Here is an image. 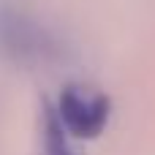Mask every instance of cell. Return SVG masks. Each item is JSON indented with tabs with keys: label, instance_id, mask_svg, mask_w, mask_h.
Masks as SVG:
<instances>
[{
	"label": "cell",
	"instance_id": "obj_1",
	"mask_svg": "<svg viewBox=\"0 0 155 155\" xmlns=\"http://www.w3.org/2000/svg\"><path fill=\"white\" fill-rule=\"evenodd\" d=\"M52 109L74 139H95L109 123L112 101L101 90L84 84H68Z\"/></svg>",
	"mask_w": 155,
	"mask_h": 155
},
{
	"label": "cell",
	"instance_id": "obj_2",
	"mask_svg": "<svg viewBox=\"0 0 155 155\" xmlns=\"http://www.w3.org/2000/svg\"><path fill=\"white\" fill-rule=\"evenodd\" d=\"M0 33H3V44L14 54H41L49 46V38L44 35V30H38L35 25L14 14H5L0 19Z\"/></svg>",
	"mask_w": 155,
	"mask_h": 155
},
{
	"label": "cell",
	"instance_id": "obj_3",
	"mask_svg": "<svg viewBox=\"0 0 155 155\" xmlns=\"http://www.w3.org/2000/svg\"><path fill=\"white\" fill-rule=\"evenodd\" d=\"M68 136L71 134L63 128L54 109L46 106V112H44V155H79L71 147Z\"/></svg>",
	"mask_w": 155,
	"mask_h": 155
}]
</instances>
